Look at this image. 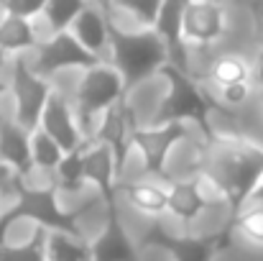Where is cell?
Here are the masks:
<instances>
[{"instance_id":"obj_24","label":"cell","mask_w":263,"mask_h":261,"mask_svg":"<svg viewBox=\"0 0 263 261\" xmlns=\"http://www.w3.org/2000/svg\"><path fill=\"white\" fill-rule=\"evenodd\" d=\"M46 236L36 228L23 243H0V261H46Z\"/></svg>"},{"instance_id":"obj_30","label":"cell","mask_w":263,"mask_h":261,"mask_svg":"<svg viewBox=\"0 0 263 261\" xmlns=\"http://www.w3.org/2000/svg\"><path fill=\"white\" fill-rule=\"evenodd\" d=\"M248 95H251V85H235V87L220 90V100L228 102V105H233V108H240L248 100Z\"/></svg>"},{"instance_id":"obj_8","label":"cell","mask_w":263,"mask_h":261,"mask_svg":"<svg viewBox=\"0 0 263 261\" xmlns=\"http://www.w3.org/2000/svg\"><path fill=\"white\" fill-rule=\"evenodd\" d=\"M100 64H102L100 57L89 54L69 31H64V33H54V36H49L46 41L39 44L36 64H31V67H33L36 75L49 77V75H57V72H64V69L87 72V69L100 67Z\"/></svg>"},{"instance_id":"obj_31","label":"cell","mask_w":263,"mask_h":261,"mask_svg":"<svg viewBox=\"0 0 263 261\" xmlns=\"http://www.w3.org/2000/svg\"><path fill=\"white\" fill-rule=\"evenodd\" d=\"M13 179H18V177H13L5 167H0V189H3V184H13Z\"/></svg>"},{"instance_id":"obj_16","label":"cell","mask_w":263,"mask_h":261,"mask_svg":"<svg viewBox=\"0 0 263 261\" xmlns=\"http://www.w3.org/2000/svg\"><path fill=\"white\" fill-rule=\"evenodd\" d=\"M89 251H92V261H138V249L128 238L118 207H107L105 228L89 243Z\"/></svg>"},{"instance_id":"obj_17","label":"cell","mask_w":263,"mask_h":261,"mask_svg":"<svg viewBox=\"0 0 263 261\" xmlns=\"http://www.w3.org/2000/svg\"><path fill=\"white\" fill-rule=\"evenodd\" d=\"M107 26H110V18L105 13L102 5H85V10L77 15V21L72 23L69 33L87 49L89 54L100 57V51L110 44V36H107Z\"/></svg>"},{"instance_id":"obj_7","label":"cell","mask_w":263,"mask_h":261,"mask_svg":"<svg viewBox=\"0 0 263 261\" xmlns=\"http://www.w3.org/2000/svg\"><path fill=\"white\" fill-rule=\"evenodd\" d=\"M123 97H128V95L123 92V82L110 64H100V67L87 69L77 87V115L74 118H77L80 128L92 131L95 118L102 115L110 105H115Z\"/></svg>"},{"instance_id":"obj_28","label":"cell","mask_w":263,"mask_h":261,"mask_svg":"<svg viewBox=\"0 0 263 261\" xmlns=\"http://www.w3.org/2000/svg\"><path fill=\"white\" fill-rule=\"evenodd\" d=\"M115 8H118V10H125V13L133 15L136 21H141L143 28H154L161 3H159V0H143V3H141V0H138V3H136V0H118Z\"/></svg>"},{"instance_id":"obj_3","label":"cell","mask_w":263,"mask_h":261,"mask_svg":"<svg viewBox=\"0 0 263 261\" xmlns=\"http://www.w3.org/2000/svg\"><path fill=\"white\" fill-rule=\"evenodd\" d=\"M110 18V15H107ZM110 36V49H112V69L118 72L123 92L128 95L133 87L146 82L148 77L159 75L166 64V46L159 39L154 28H141V31H123L112 18L107 26Z\"/></svg>"},{"instance_id":"obj_25","label":"cell","mask_w":263,"mask_h":261,"mask_svg":"<svg viewBox=\"0 0 263 261\" xmlns=\"http://www.w3.org/2000/svg\"><path fill=\"white\" fill-rule=\"evenodd\" d=\"M62 159H64V151L41 128L31 133V162H33V169H41V172L54 177L59 164H62Z\"/></svg>"},{"instance_id":"obj_1","label":"cell","mask_w":263,"mask_h":261,"mask_svg":"<svg viewBox=\"0 0 263 261\" xmlns=\"http://www.w3.org/2000/svg\"><path fill=\"white\" fill-rule=\"evenodd\" d=\"M194 169L225 197L230 207L225 228H230L263 179V149L243 136L215 131V136L204 138V144L199 146Z\"/></svg>"},{"instance_id":"obj_15","label":"cell","mask_w":263,"mask_h":261,"mask_svg":"<svg viewBox=\"0 0 263 261\" xmlns=\"http://www.w3.org/2000/svg\"><path fill=\"white\" fill-rule=\"evenodd\" d=\"M82 174L85 182H92L97 189V197L102 200L105 210L107 207H118V174H115V162L112 154L102 146V144H87L85 156H82Z\"/></svg>"},{"instance_id":"obj_9","label":"cell","mask_w":263,"mask_h":261,"mask_svg":"<svg viewBox=\"0 0 263 261\" xmlns=\"http://www.w3.org/2000/svg\"><path fill=\"white\" fill-rule=\"evenodd\" d=\"M189 131L184 123H169V126H136L130 133V146H136L141 151L143 159V169L159 179H169L166 174V162L169 154L176 144L186 141Z\"/></svg>"},{"instance_id":"obj_5","label":"cell","mask_w":263,"mask_h":261,"mask_svg":"<svg viewBox=\"0 0 263 261\" xmlns=\"http://www.w3.org/2000/svg\"><path fill=\"white\" fill-rule=\"evenodd\" d=\"M51 92H54V87L49 85V80L36 75L26 57H15L13 59L8 95L13 97V120L23 131H28V133L39 131L41 113H44Z\"/></svg>"},{"instance_id":"obj_29","label":"cell","mask_w":263,"mask_h":261,"mask_svg":"<svg viewBox=\"0 0 263 261\" xmlns=\"http://www.w3.org/2000/svg\"><path fill=\"white\" fill-rule=\"evenodd\" d=\"M41 10H44V0H3L0 3V13H8L31 23L41 18Z\"/></svg>"},{"instance_id":"obj_4","label":"cell","mask_w":263,"mask_h":261,"mask_svg":"<svg viewBox=\"0 0 263 261\" xmlns=\"http://www.w3.org/2000/svg\"><path fill=\"white\" fill-rule=\"evenodd\" d=\"M159 75L169 82V92L159 102V108L151 118V126H169V123L192 120V123L199 126L204 138L215 136V128L210 126V113L220 110L222 105L215 102L192 75L176 69L172 64H166Z\"/></svg>"},{"instance_id":"obj_36","label":"cell","mask_w":263,"mask_h":261,"mask_svg":"<svg viewBox=\"0 0 263 261\" xmlns=\"http://www.w3.org/2000/svg\"><path fill=\"white\" fill-rule=\"evenodd\" d=\"M5 62H8V57H5V54H3V51H0V69H3V67H5Z\"/></svg>"},{"instance_id":"obj_18","label":"cell","mask_w":263,"mask_h":261,"mask_svg":"<svg viewBox=\"0 0 263 261\" xmlns=\"http://www.w3.org/2000/svg\"><path fill=\"white\" fill-rule=\"evenodd\" d=\"M166 192H169L166 210L174 215L176 220H181V223L197 220V218L210 207V200L204 197V192H202V187H199L197 179H189V182H172V187H169Z\"/></svg>"},{"instance_id":"obj_33","label":"cell","mask_w":263,"mask_h":261,"mask_svg":"<svg viewBox=\"0 0 263 261\" xmlns=\"http://www.w3.org/2000/svg\"><path fill=\"white\" fill-rule=\"evenodd\" d=\"M256 77H258V85L263 90V51L258 54V67H256Z\"/></svg>"},{"instance_id":"obj_35","label":"cell","mask_w":263,"mask_h":261,"mask_svg":"<svg viewBox=\"0 0 263 261\" xmlns=\"http://www.w3.org/2000/svg\"><path fill=\"white\" fill-rule=\"evenodd\" d=\"M253 10H256V15H258V23H261V33H263V5H261V8L256 5Z\"/></svg>"},{"instance_id":"obj_13","label":"cell","mask_w":263,"mask_h":261,"mask_svg":"<svg viewBox=\"0 0 263 261\" xmlns=\"http://www.w3.org/2000/svg\"><path fill=\"white\" fill-rule=\"evenodd\" d=\"M0 167L18 179H28L33 172L31 162V133L23 131L13 118L0 115Z\"/></svg>"},{"instance_id":"obj_6","label":"cell","mask_w":263,"mask_h":261,"mask_svg":"<svg viewBox=\"0 0 263 261\" xmlns=\"http://www.w3.org/2000/svg\"><path fill=\"white\" fill-rule=\"evenodd\" d=\"M141 246L161 249L172 256V261H215L217 254H222L233 246V231L220 228L217 233L197 238V236H174L156 223L143 233Z\"/></svg>"},{"instance_id":"obj_27","label":"cell","mask_w":263,"mask_h":261,"mask_svg":"<svg viewBox=\"0 0 263 261\" xmlns=\"http://www.w3.org/2000/svg\"><path fill=\"white\" fill-rule=\"evenodd\" d=\"M230 228H233V231L238 228L248 241L261 243L263 246V205H253V207L243 210V213L235 218V223H233Z\"/></svg>"},{"instance_id":"obj_2","label":"cell","mask_w":263,"mask_h":261,"mask_svg":"<svg viewBox=\"0 0 263 261\" xmlns=\"http://www.w3.org/2000/svg\"><path fill=\"white\" fill-rule=\"evenodd\" d=\"M10 189H13V202L0 213V243H5L8 241V231L15 223H23V220L36 223V228H41L46 233H67V236L82 238L80 220L100 200V197H89L87 202H82L80 207L67 210L59 202V187L54 182L33 187V184H28L23 179H15Z\"/></svg>"},{"instance_id":"obj_12","label":"cell","mask_w":263,"mask_h":261,"mask_svg":"<svg viewBox=\"0 0 263 261\" xmlns=\"http://www.w3.org/2000/svg\"><path fill=\"white\" fill-rule=\"evenodd\" d=\"M39 128L64 151V156L87 144L85 136H82V128H80V123H77V118L69 108V102L59 92H51V97H49V102H46V108L41 113Z\"/></svg>"},{"instance_id":"obj_34","label":"cell","mask_w":263,"mask_h":261,"mask_svg":"<svg viewBox=\"0 0 263 261\" xmlns=\"http://www.w3.org/2000/svg\"><path fill=\"white\" fill-rule=\"evenodd\" d=\"M5 95H8V82H5V80L0 77V100H3Z\"/></svg>"},{"instance_id":"obj_19","label":"cell","mask_w":263,"mask_h":261,"mask_svg":"<svg viewBox=\"0 0 263 261\" xmlns=\"http://www.w3.org/2000/svg\"><path fill=\"white\" fill-rule=\"evenodd\" d=\"M39 36L31 21L0 13V51L10 59V57H23L26 51H36L39 49Z\"/></svg>"},{"instance_id":"obj_21","label":"cell","mask_w":263,"mask_h":261,"mask_svg":"<svg viewBox=\"0 0 263 261\" xmlns=\"http://www.w3.org/2000/svg\"><path fill=\"white\" fill-rule=\"evenodd\" d=\"M46 261H92V251L85 238H74L67 233H49Z\"/></svg>"},{"instance_id":"obj_22","label":"cell","mask_w":263,"mask_h":261,"mask_svg":"<svg viewBox=\"0 0 263 261\" xmlns=\"http://www.w3.org/2000/svg\"><path fill=\"white\" fill-rule=\"evenodd\" d=\"M85 5H87L85 0H49V3H44L41 18L46 21L51 36L54 33H64V31L72 28V23L85 10Z\"/></svg>"},{"instance_id":"obj_10","label":"cell","mask_w":263,"mask_h":261,"mask_svg":"<svg viewBox=\"0 0 263 261\" xmlns=\"http://www.w3.org/2000/svg\"><path fill=\"white\" fill-rule=\"evenodd\" d=\"M136 118H133V110L128 105V97L118 100L115 105H110L102 118H100V126L95 128L92 133V141L95 144H102L110 154H112V162H115V174L120 177L125 169V159H128V151H130V133L136 128Z\"/></svg>"},{"instance_id":"obj_14","label":"cell","mask_w":263,"mask_h":261,"mask_svg":"<svg viewBox=\"0 0 263 261\" xmlns=\"http://www.w3.org/2000/svg\"><path fill=\"white\" fill-rule=\"evenodd\" d=\"M181 10H184V3L181 0H166V3H161L159 15H156V23H154V31L159 33V39L166 46L169 64L176 67V69H181V72H186V75H192L186 44H184V36H181Z\"/></svg>"},{"instance_id":"obj_20","label":"cell","mask_w":263,"mask_h":261,"mask_svg":"<svg viewBox=\"0 0 263 261\" xmlns=\"http://www.w3.org/2000/svg\"><path fill=\"white\" fill-rule=\"evenodd\" d=\"M115 189L125 195L128 205H133L136 210L151 218H159L166 213V202H169L166 187H159L151 182H115Z\"/></svg>"},{"instance_id":"obj_11","label":"cell","mask_w":263,"mask_h":261,"mask_svg":"<svg viewBox=\"0 0 263 261\" xmlns=\"http://www.w3.org/2000/svg\"><path fill=\"white\" fill-rule=\"evenodd\" d=\"M225 33V8L210 0L184 3L181 10V36L184 44L210 46Z\"/></svg>"},{"instance_id":"obj_32","label":"cell","mask_w":263,"mask_h":261,"mask_svg":"<svg viewBox=\"0 0 263 261\" xmlns=\"http://www.w3.org/2000/svg\"><path fill=\"white\" fill-rule=\"evenodd\" d=\"M251 202H263V179L258 182V187L253 189V195H251Z\"/></svg>"},{"instance_id":"obj_26","label":"cell","mask_w":263,"mask_h":261,"mask_svg":"<svg viewBox=\"0 0 263 261\" xmlns=\"http://www.w3.org/2000/svg\"><path fill=\"white\" fill-rule=\"evenodd\" d=\"M85 149H87V144H85L82 149H77V151H72V154H67V156L62 159L59 169L54 174V184H57L59 189H64V192H77V189L85 184V174H82V156H85Z\"/></svg>"},{"instance_id":"obj_23","label":"cell","mask_w":263,"mask_h":261,"mask_svg":"<svg viewBox=\"0 0 263 261\" xmlns=\"http://www.w3.org/2000/svg\"><path fill=\"white\" fill-rule=\"evenodd\" d=\"M210 80L220 90L225 87H235V85H251V69L246 64L243 57H220L212 69H210Z\"/></svg>"}]
</instances>
